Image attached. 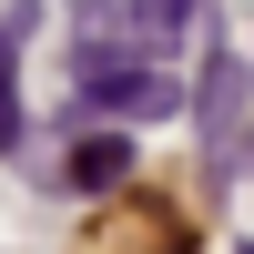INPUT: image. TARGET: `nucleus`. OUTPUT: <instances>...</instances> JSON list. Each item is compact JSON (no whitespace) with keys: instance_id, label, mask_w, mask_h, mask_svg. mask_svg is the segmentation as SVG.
Wrapping results in <instances>:
<instances>
[{"instance_id":"nucleus-1","label":"nucleus","mask_w":254,"mask_h":254,"mask_svg":"<svg viewBox=\"0 0 254 254\" xmlns=\"http://www.w3.org/2000/svg\"><path fill=\"white\" fill-rule=\"evenodd\" d=\"M71 102L81 112H112V122H173L183 112V92L153 71V61H122V71H102V81H71Z\"/></svg>"},{"instance_id":"nucleus-2","label":"nucleus","mask_w":254,"mask_h":254,"mask_svg":"<svg viewBox=\"0 0 254 254\" xmlns=\"http://www.w3.org/2000/svg\"><path fill=\"white\" fill-rule=\"evenodd\" d=\"M132 163H142V142L122 132V122H112V132H81V142H71V163H61V183L102 203V193H122V183H132Z\"/></svg>"},{"instance_id":"nucleus-3","label":"nucleus","mask_w":254,"mask_h":254,"mask_svg":"<svg viewBox=\"0 0 254 254\" xmlns=\"http://www.w3.org/2000/svg\"><path fill=\"white\" fill-rule=\"evenodd\" d=\"M41 31V10H0V153H20V41Z\"/></svg>"},{"instance_id":"nucleus-4","label":"nucleus","mask_w":254,"mask_h":254,"mask_svg":"<svg viewBox=\"0 0 254 254\" xmlns=\"http://www.w3.org/2000/svg\"><path fill=\"white\" fill-rule=\"evenodd\" d=\"M193 112H203V132H234V112H244V61L234 51H214V61H203V81H193Z\"/></svg>"},{"instance_id":"nucleus-5","label":"nucleus","mask_w":254,"mask_h":254,"mask_svg":"<svg viewBox=\"0 0 254 254\" xmlns=\"http://www.w3.org/2000/svg\"><path fill=\"white\" fill-rule=\"evenodd\" d=\"M122 10H132V41H142V51H173V41L183 31H193V10H203V0H122Z\"/></svg>"}]
</instances>
